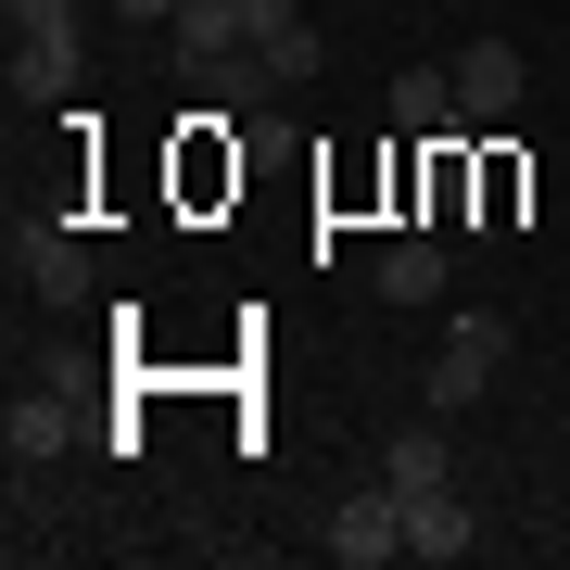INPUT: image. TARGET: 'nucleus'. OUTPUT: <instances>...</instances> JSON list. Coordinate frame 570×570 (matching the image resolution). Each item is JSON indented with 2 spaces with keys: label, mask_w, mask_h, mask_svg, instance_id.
I'll return each instance as SVG.
<instances>
[{
  "label": "nucleus",
  "mask_w": 570,
  "mask_h": 570,
  "mask_svg": "<svg viewBox=\"0 0 570 570\" xmlns=\"http://www.w3.org/2000/svg\"><path fill=\"white\" fill-rule=\"evenodd\" d=\"M13 26V102H63L77 89V0H0Z\"/></svg>",
  "instance_id": "obj_1"
},
{
  "label": "nucleus",
  "mask_w": 570,
  "mask_h": 570,
  "mask_svg": "<svg viewBox=\"0 0 570 570\" xmlns=\"http://www.w3.org/2000/svg\"><path fill=\"white\" fill-rule=\"evenodd\" d=\"M508 381V317H444V343H431V419H469L482 393Z\"/></svg>",
  "instance_id": "obj_2"
},
{
  "label": "nucleus",
  "mask_w": 570,
  "mask_h": 570,
  "mask_svg": "<svg viewBox=\"0 0 570 570\" xmlns=\"http://www.w3.org/2000/svg\"><path fill=\"white\" fill-rule=\"evenodd\" d=\"M330 558H343V570H381V558H406V494H393V482L343 494V508H330Z\"/></svg>",
  "instance_id": "obj_3"
},
{
  "label": "nucleus",
  "mask_w": 570,
  "mask_h": 570,
  "mask_svg": "<svg viewBox=\"0 0 570 570\" xmlns=\"http://www.w3.org/2000/svg\"><path fill=\"white\" fill-rule=\"evenodd\" d=\"M520 89H532V63H520L508 39H469V51H456V115L494 127V115H520Z\"/></svg>",
  "instance_id": "obj_4"
},
{
  "label": "nucleus",
  "mask_w": 570,
  "mask_h": 570,
  "mask_svg": "<svg viewBox=\"0 0 570 570\" xmlns=\"http://www.w3.org/2000/svg\"><path fill=\"white\" fill-rule=\"evenodd\" d=\"M13 279L39 292V305H77V292H89V254H77V228H13Z\"/></svg>",
  "instance_id": "obj_5"
},
{
  "label": "nucleus",
  "mask_w": 570,
  "mask_h": 570,
  "mask_svg": "<svg viewBox=\"0 0 570 570\" xmlns=\"http://www.w3.org/2000/svg\"><path fill=\"white\" fill-rule=\"evenodd\" d=\"M393 127L406 140H456V63H406L393 77Z\"/></svg>",
  "instance_id": "obj_6"
},
{
  "label": "nucleus",
  "mask_w": 570,
  "mask_h": 570,
  "mask_svg": "<svg viewBox=\"0 0 570 570\" xmlns=\"http://www.w3.org/2000/svg\"><path fill=\"white\" fill-rule=\"evenodd\" d=\"M469 546H482V520H469V494H456V482L406 508V558H431V570H444V558H469Z\"/></svg>",
  "instance_id": "obj_7"
},
{
  "label": "nucleus",
  "mask_w": 570,
  "mask_h": 570,
  "mask_svg": "<svg viewBox=\"0 0 570 570\" xmlns=\"http://www.w3.org/2000/svg\"><path fill=\"white\" fill-rule=\"evenodd\" d=\"M381 482L419 508V494H444V482H456V444H444V431H393V444H381Z\"/></svg>",
  "instance_id": "obj_8"
},
{
  "label": "nucleus",
  "mask_w": 570,
  "mask_h": 570,
  "mask_svg": "<svg viewBox=\"0 0 570 570\" xmlns=\"http://www.w3.org/2000/svg\"><path fill=\"white\" fill-rule=\"evenodd\" d=\"M0 444H13V469H39L77 444V419H63V393H13V419H0Z\"/></svg>",
  "instance_id": "obj_9"
},
{
  "label": "nucleus",
  "mask_w": 570,
  "mask_h": 570,
  "mask_svg": "<svg viewBox=\"0 0 570 570\" xmlns=\"http://www.w3.org/2000/svg\"><path fill=\"white\" fill-rule=\"evenodd\" d=\"M367 279H381V305H444V242H393Z\"/></svg>",
  "instance_id": "obj_10"
},
{
  "label": "nucleus",
  "mask_w": 570,
  "mask_h": 570,
  "mask_svg": "<svg viewBox=\"0 0 570 570\" xmlns=\"http://www.w3.org/2000/svg\"><path fill=\"white\" fill-rule=\"evenodd\" d=\"M305 26V0H228V39H292Z\"/></svg>",
  "instance_id": "obj_11"
},
{
  "label": "nucleus",
  "mask_w": 570,
  "mask_h": 570,
  "mask_svg": "<svg viewBox=\"0 0 570 570\" xmlns=\"http://www.w3.org/2000/svg\"><path fill=\"white\" fill-rule=\"evenodd\" d=\"M178 51H190V63L228 51V0H190V13H178Z\"/></svg>",
  "instance_id": "obj_12"
},
{
  "label": "nucleus",
  "mask_w": 570,
  "mask_h": 570,
  "mask_svg": "<svg viewBox=\"0 0 570 570\" xmlns=\"http://www.w3.org/2000/svg\"><path fill=\"white\" fill-rule=\"evenodd\" d=\"M115 13H127V26H178L190 0H115Z\"/></svg>",
  "instance_id": "obj_13"
}]
</instances>
